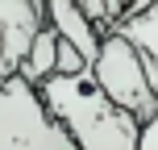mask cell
Returning a JSON list of instances; mask_svg holds the SVG:
<instances>
[{
	"mask_svg": "<svg viewBox=\"0 0 158 150\" xmlns=\"http://www.w3.org/2000/svg\"><path fill=\"white\" fill-rule=\"evenodd\" d=\"M54 54H58V33L50 29V25H42V29L33 33L29 54L21 58L17 75H21V79H29V84H42L46 75H54Z\"/></svg>",
	"mask_w": 158,
	"mask_h": 150,
	"instance_id": "obj_6",
	"label": "cell"
},
{
	"mask_svg": "<svg viewBox=\"0 0 158 150\" xmlns=\"http://www.w3.org/2000/svg\"><path fill=\"white\" fill-rule=\"evenodd\" d=\"M108 4V17H112V29H117V21H125V17L142 13V8H150L154 0H104Z\"/></svg>",
	"mask_w": 158,
	"mask_h": 150,
	"instance_id": "obj_8",
	"label": "cell"
},
{
	"mask_svg": "<svg viewBox=\"0 0 158 150\" xmlns=\"http://www.w3.org/2000/svg\"><path fill=\"white\" fill-rule=\"evenodd\" d=\"M83 71H92L87 67V58L79 54V50L71 46L67 38H58V54H54V75H83Z\"/></svg>",
	"mask_w": 158,
	"mask_h": 150,
	"instance_id": "obj_7",
	"label": "cell"
},
{
	"mask_svg": "<svg viewBox=\"0 0 158 150\" xmlns=\"http://www.w3.org/2000/svg\"><path fill=\"white\" fill-rule=\"evenodd\" d=\"M46 25L58 33V38L71 42L79 54L87 58V67L96 63V50H100V38H104V33L92 25V17H87L75 0H46Z\"/></svg>",
	"mask_w": 158,
	"mask_h": 150,
	"instance_id": "obj_4",
	"label": "cell"
},
{
	"mask_svg": "<svg viewBox=\"0 0 158 150\" xmlns=\"http://www.w3.org/2000/svg\"><path fill=\"white\" fill-rule=\"evenodd\" d=\"M38 92L75 150H137V142H142V121L117 109L100 92L92 71L46 75L38 84Z\"/></svg>",
	"mask_w": 158,
	"mask_h": 150,
	"instance_id": "obj_1",
	"label": "cell"
},
{
	"mask_svg": "<svg viewBox=\"0 0 158 150\" xmlns=\"http://www.w3.org/2000/svg\"><path fill=\"white\" fill-rule=\"evenodd\" d=\"M92 79L100 84V92L108 96L117 109H125L129 117H137L146 125L150 117H158V92L146 79L142 54L129 38H121L117 29H108L100 38V50H96L92 63Z\"/></svg>",
	"mask_w": 158,
	"mask_h": 150,
	"instance_id": "obj_3",
	"label": "cell"
},
{
	"mask_svg": "<svg viewBox=\"0 0 158 150\" xmlns=\"http://www.w3.org/2000/svg\"><path fill=\"white\" fill-rule=\"evenodd\" d=\"M117 33L137 46L142 67H146V79H150V88L158 92V0H154L150 8H142V13L117 21Z\"/></svg>",
	"mask_w": 158,
	"mask_h": 150,
	"instance_id": "obj_5",
	"label": "cell"
},
{
	"mask_svg": "<svg viewBox=\"0 0 158 150\" xmlns=\"http://www.w3.org/2000/svg\"><path fill=\"white\" fill-rule=\"evenodd\" d=\"M0 150H75L42 100L38 84L0 75Z\"/></svg>",
	"mask_w": 158,
	"mask_h": 150,
	"instance_id": "obj_2",
	"label": "cell"
},
{
	"mask_svg": "<svg viewBox=\"0 0 158 150\" xmlns=\"http://www.w3.org/2000/svg\"><path fill=\"white\" fill-rule=\"evenodd\" d=\"M0 75H8L4 71V13H0Z\"/></svg>",
	"mask_w": 158,
	"mask_h": 150,
	"instance_id": "obj_9",
	"label": "cell"
}]
</instances>
